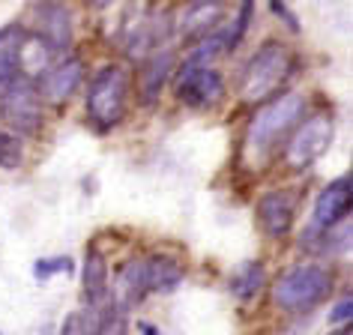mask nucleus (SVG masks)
<instances>
[{"label": "nucleus", "mask_w": 353, "mask_h": 335, "mask_svg": "<svg viewBox=\"0 0 353 335\" xmlns=\"http://www.w3.org/2000/svg\"><path fill=\"white\" fill-rule=\"evenodd\" d=\"M37 24H39V37L51 54L69 51V45H72V12H69L63 0H42V3H37Z\"/></svg>", "instance_id": "obj_8"}, {"label": "nucleus", "mask_w": 353, "mask_h": 335, "mask_svg": "<svg viewBox=\"0 0 353 335\" xmlns=\"http://www.w3.org/2000/svg\"><path fill=\"white\" fill-rule=\"evenodd\" d=\"M57 270H69V258H54V261H37V267H33V272H37V278H48L51 272Z\"/></svg>", "instance_id": "obj_22"}, {"label": "nucleus", "mask_w": 353, "mask_h": 335, "mask_svg": "<svg viewBox=\"0 0 353 335\" xmlns=\"http://www.w3.org/2000/svg\"><path fill=\"white\" fill-rule=\"evenodd\" d=\"M144 272L147 290H159V294H171L183 281V263L171 254H153L150 261H144Z\"/></svg>", "instance_id": "obj_17"}, {"label": "nucleus", "mask_w": 353, "mask_h": 335, "mask_svg": "<svg viewBox=\"0 0 353 335\" xmlns=\"http://www.w3.org/2000/svg\"><path fill=\"white\" fill-rule=\"evenodd\" d=\"M252 15H254V0H243V3H240V12H236V19H234V24L225 30V51H234V48L243 42L245 30H249V24H252Z\"/></svg>", "instance_id": "obj_19"}, {"label": "nucleus", "mask_w": 353, "mask_h": 335, "mask_svg": "<svg viewBox=\"0 0 353 335\" xmlns=\"http://www.w3.org/2000/svg\"><path fill=\"white\" fill-rule=\"evenodd\" d=\"M84 81V63L78 57H63L54 66L42 69V81H39V93L48 102H66L69 96L78 90V84Z\"/></svg>", "instance_id": "obj_10"}, {"label": "nucleus", "mask_w": 353, "mask_h": 335, "mask_svg": "<svg viewBox=\"0 0 353 335\" xmlns=\"http://www.w3.org/2000/svg\"><path fill=\"white\" fill-rule=\"evenodd\" d=\"M81 281H84V296L90 305H102L108 296V263L105 254L90 249L84 254V270H81Z\"/></svg>", "instance_id": "obj_16"}, {"label": "nucleus", "mask_w": 353, "mask_h": 335, "mask_svg": "<svg viewBox=\"0 0 353 335\" xmlns=\"http://www.w3.org/2000/svg\"><path fill=\"white\" fill-rule=\"evenodd\" d=\"M350 317H353V299H350V296H344V299H341V303H339V305H335V308H332L330 321H332V323H347V321H350Z\"/></svg>", "instance_id": "obj_23"}, {"label": "nucleus", "mask_w": 353, "mask_h": 335, "mask_svg": "<svg viewBox=\"0 0 353 335\" xmlns=\"http://www.w3.org/2000/svg\"><path fill=\"white\" fill-rule=\"evenodd\" d=\"M294 216H296V198L285 189L267 192L258 201V222L270 240H285L290 227H294Z\"/></svg>", "instance_id": "obj_9"}, {"label": "nucleus", "mask_w": 353, "mask_h": 335, "mask_svg": "<svg viewBox=\"0 0 353 335\" xmlns=\"http://www.w3.org/2000/svg\"><path fill=\"white\" fill-rule=\"evenodd\" d=\"M24 165V144L12 132H0V168L3 171H19Z\"/></svg>", "instance_id": "obj_20"}, {"label": "nucleus", "mask_w": 353, "mask_h": 335, "mask_svg": "<svg viewBox=\"0 0 353 335\" xmlns=\"http://www.w3.org/2000/svg\"><path fill=\"white\" fill-rule=\"evenodd\" d=\"M176 99L192 108H216L225 99V81L213 66L183 63L176 69Z\"/></svg>", "instance_id": "obj_7"}, {"label": "nucleus", "mask_w": 353, "mask_h": 335, "mask_svg": "<svg viewBox=\"0 0 353 335\" xmlns=\"http://www.w3.org/2000/svg\"><path fill=\"white\" fill-rule=\"evenodd\" d=\"M270 10H272V12H276V15H279V19H281V21H285V24H288V30H294V33H299V19H296V15H294V12H290V10H288V3H285V0H270Z\"/></svg>", "instance_id": "obj_21"}, {"label": "nucleus", "mask_w": 353, "mask_h": 335, "mask_svg": "<svg viewBox=\"0 0 353 335\" xmlns=\"http://www.w3.org/2000/svg\"><path fill=\"white\" fill-rule=\"evenodd\" d=\"M174 63H176L174 48H153L144 72H141V102L144 105H156V99L162 96L165 84H168V78L174 72Z\"/></svg>", "instance_id": "obj_14"}, {"label": "nucleus", "mask_w": 353, "mask_h": 335, "mask_svg": "<svg viewBox=\"0 0 353 335\" xmlns=\"http://www.w3.org/2000/svg\"><path fill=\"white\" fill-rule=\"evenodd\" d=\"M147 294V272L144 261H126L117 272V281L111 287V305L126 314L132 305H138Z\"/></svg>", "instance_id": "obj_12"}, {"label": "nucleus", "mask_w": 353, "mask_h": 335, "mask_svg": "<svg viewBox=\"0 0 353 335\" xmlns=\"http://www.w3.org/2000/svg\"><path fill=\"white\" fill-rule=\"evenodd\" d=\"M332 141V120L330 114H312L294 126V135L285 144V165L290 171H305L317 162Z\"/></svg>", "instance_id": "obj_6"}, {"label": "nucleus", "mask_w": 353, "mask_h": 335, "mask_svg": "<svg viewBox=\"0 0 353 335\" xmlns=\"http://www.w3.org/2000/svg\"><path fill=\"white\" fill-rule=\"evenodd\" d=\"M332 290V276L323 267L314 263H299V267L288 270L276 285H272V303L285 312H305L317 303H323Z\"/></svg>", "instance_id": "obj_4"}, {"label": "nucleus", "mask_w": 353, "mask_h": 335, "mask_svg": "<svg viewBox=\"0 0 353 335\" xmlns=\"http://www.w3.org/2000/svg\"><path fill=\"white\" fill-rule=\"evenodd\" d=\"M111 3H114V0H93L96 10H105V6H111Z\"/></svg>", "instance_id": "obj_24"}, {"label": "nucleus", "mask_w": 353, "mask_h": 335, "mask_svg": "<svg viewBox=\"0 0 353 335\" xmlns=\"http://www.w3.org/2000/svg\"><path fill=\"white\" fill-rule=\"evenodd\" d=\"M225 12H228L225 0H192L186 10H183L180 21H176V33H180L183 39H201V37H207L210 30L219 28Z\"/></svg>", "instance_id": "obj_11"}, {"label": "nucleus", "mask_w": 353, "mask_h": 335, "mask_svg": "<svg viewBox=\"0 0 353 335\" xmlns=\"http://www.w3.org/2000/svg\"><path fill=\"white\" fill-rule=\"evenodd\" d=\"M305 108H308V102L303 93H281L272 102H267L252 117L249 129H245V138H243L245 156H249L252 162H263V159L276 150L279 141L303 120Z\"/></svg>", "instance_id": "obj_1"}, {"label": "nucleus", "mask_w": 353, "mask_h": 335, "mask_svg": "<svg viewBox=\"0 0 353 335\" xmlns=\"http://www.w3.org/2000/svg\"><path fill=\"white\" fill-rule=\"evenodd\" d=\"M350 210V177H339L326 186L314 201V227H330L341 222Z\"/></svg>", "instance_id": "obj_13"}, {"label": "nucleus", "mask_w": 353, "mask_h": 335, "mask_svg": "<svg viewBox=\"0 0 353 335\" xmlns=\"http://www.w3.org/2000/svg\"><path fill=\"white\" fill-rule=\"evenodd\" d=\"M0 120L21 135H37L42 126V93L33 75H12L0 93Z\"/></svg>", "instance_id": "obj_5"}, {"label": "nucleus", "mask_w": 353, "mask_h": 335, "mask_svg": "<svg viewBox=\"0 0 353 335\" xmlns=\"http://www.w3.org/2000/svg\"><path fill=\"white\" fill-rule=\"evenodd\" d=\"M294 72V54L285 42H263L240 78V99L243 102H263L279 90Z\"/></svg>", "instance_id": "obj_2"}, {"label": "nucleus", "mask_w": 353, "mask_h": 335, "mask_svg": "<svg viewBox=\"0 0 353 335\" xmlns=\"http://www.w3.org/2000/svg\"><path fill=\"white\" fill-rule=\"evenodd\" d=\"M28 39L21 24H10V28L0 30V93L3 87L12 81V75H19L21 69V42Z\"/></svg>", "instance_id": "obj_15"}, {"label": "nucleus", "mask_w": 353, "mask_h": 335, "mask_svg": "<svg viewBox=\"0 0 353 335\" xmlns=\"http://www.w3.org/2000/svg\"><path fill=\"white\" fill-rule=\"evenodd\" d=\"M267 285V270H263L261 261H252L236 272L234 281H231V294L240 296V299H254L261 294V287Z\"/></svg>", "instance_id": "obj_18"}, {"label": "nucleus", "mask_w": 353, "mask_h": 335, "mask_svg": "<svg viewBox=\"0 0 353 335\" xmlns=\"http://www.w3.org/2000/svg\"><path fill=\"white\" fill-rule=\"evenodd\" d=\"M129 87H132V78L123 66L117 63L102 66L93 75L90 90H87V117L99 129L117 126L129 105Z\"/></svg>", "instance_id": "obj_3"}]
</instances>
